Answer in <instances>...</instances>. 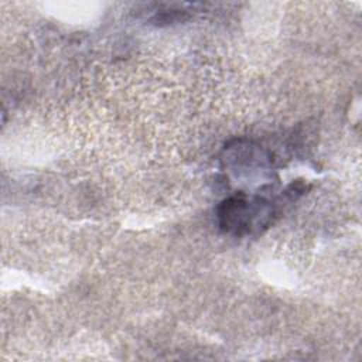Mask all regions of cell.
I'll return each instance as SVG.
<instances>
[{
    "label": "cell",
    "mask_w": 362,
    "mask_h": 362,
    "mask_svg": "<svg viewBox=\"0 0 362 362\" xmlns=\"http://www.w3.org/2000/svg\"><path fill=\"white\" fill-rule=\"evenodd\" d=\"M273 215L272 205L263 198L235 195L225 199L218 209L219 226L229 233L246 235L260 230Z\"/></svg>",
    "instance_id": "1"
}]
</instances>
